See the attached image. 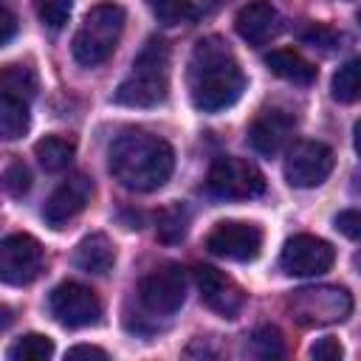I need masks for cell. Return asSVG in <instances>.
<instances>
[{
  "instance_id": "cell-16",
  "label": "cell",
  "mask_w": 361,
  "mask_h": 361,
  "mask_svg": "<svg viewBox=\"0 0 361 361\" xmlns=\"http://www.w3.org/2000/svg\"><path fill=\"white\" fill-rule=\"evenodd\" d=\"M234 28H237V34H240L248 45L259 48V45L271 42V39L279 34L282 17H279V11H276L268 0H254V3H248V6H243V8L237 11Z\"/></svg>"
},
{
  "instance_id": "cell-32",
  "label": "cell",
  "mask_w": 361,
  "mask_h": 361,
  "mask_svg": "<svg viewBox=\"0 0 361 361\" xmlns=\"http://www.w3.org/2000/svg\"><path fill=\"white\" fill-rule=\"evenodd\" d=\"M14 34H17V14L0 0V45L11 42Z\"/></svg>"
},
{
  "instance_id": "cell-11",
  "label": "cell",
  "mask_w": 361,
  "mask_h": 361,
  "mask_svg": "<svg viewBox=\"0 0 361 361\" xmlns=\"http://www.w3.org/2000/svg\"><path fill=\"white\" fill-rule=\"evenodd\" d=\"M336 262V251L327 240L313 237V234H296L282 245L279 265L290 276H319L330 271Z\"/></svg>"
},
{
  "instance_id": "cell-29",
  "label": "cell",
  "mask_w": 361,
  "mask_h": 361,
  "mask_svg": "<svg viewBox=\"0 0 361 361\" xmlns=\"http://www.w3.org/2000/svg\"><path fill=\"white\" fill-rule=\"evenodd\" d=\"M302 39L307 42V45H313V48H322V51H333V48H338V42H341V34H336L333 28H327V25H319V23H313L305 34H302Z\"/></svg>"
},
{
  "instance_id": "cell-22",
  "label": "cell",
  "mask_w": 361,
  "mask_h": 361,
  "mask_svg": "<svg viewBox=\"0 0 361 361\" xmlns=\"http://www.w3.org/2000/svg\"><path fill=\"white\" fill-rule=\"evenodd\" d=\"M147 6L161 25H183L197 17L195 0H147Z\"/></svg>"
},
{
  "instance_id": "cell-27",
  "label": "cell",
  "mask_w": 361,
  "mask_h": 361,
  "mask_svg": "<svg viewBox=\"0 0 361 361\" xmlns=\"http://www.w3.org/2000/svg\"><path fill=\"white\" fill-rule=\"evenodd\" d=\"M71 3L73 0H34V8H37V17L42 20V25L48 28H62L71 17Z\"/></svg>"
},
{
  "instance_id": "cell-9",
  "label": "cell",
  "mask_w": 361,
  "mask_h": 361,
  "mask_svg": "<svg viewBox=\"0 0 361 361\" xmlns=\"http://www.w3.org/2000/svg\"><path fill=\"white\" fill-rule=\"evenodd\" d=\"M336 166V155L327 144L322 141H296L288 149L285 158V178L290 186L299 189H313L330 178Z\"/></svg>"
},
{
  "instance_id": "cell-21",
  "label": "cell",
  "mask_w": 361,
  "mask_h": 361,
  "mask_svg": "<svg viewBox=\"0 0 361 361\" xmlns=\"http://www.w3.org/2000/svg\"><path fill=\"white\" fill-rule=\"evenodd\" d=\"M28 130V104L0 96V141H14Z\"/></svg>"
},
{
  "instance_id": "cell-6",
  "label": "cell",
  "mask_w": 361,
  "mask_h": 361,
  "mask_svg": "<svg viewBox=\"0 0 361 361\" xmlns=\"http://www.w3.org/2000/svg\"><path fill=\"white\" fill-rule=\"evenodd\" d=\"M206 186L220 200H248L265 192V178L254 164L234 155H223L212 164Z\"/></svg>"
},
{
  "instance_id": "cell-14",
  "label": "cell",
  "mask_w": 361,
  "mask_h": 361,
  "mask_svg": "<svg viewBox=\"0 0 361 361\" xmlns=\"http://www.w3.org/2000/svg\"><path fill=\"white\" fill-rule=\"evenodd\" d=\"M195 282L200 290V299L206 302V307H212L214 313L234 319L245 302L240 285L234 279H228L223 271L212 268V265H197L195 268Z\"/></svg>"
},
{
  "instance_id": "cell-31",
  "label": "cell",
  "mask_w": 361,
  "mask_h": 361,
  "mask_svg": "<svg viewBox=\"0 0 361 361\" xmlns=\"http://www.w3.org/2000/svg\"><path fill=\"white\" fill-rule=\"evenodd\" d=\"M336 228H338L344 237H350V240H358V234H361V214H358L355 209H347V212H341V214L336 217Z\"/></svg>"
},
{
  "instance_id": "cell-1",
  "label": "cell",
  "mask_w": 361,
  "mask_h": 361,
  "mask_svg": "<svg viewBox=\"0 0 361 361\" xmlns=\"http://www.w3.org/2000/svg\"><path fill=\"white\" fill-rule=\"evenodd\" d=\"M186 87L192 104L203 113L226 110L243 96L245 76L231 48L220 37H203L195 42L186 71Z\"/></svg>"
},
{
  "instance_id": "cell-34",
  "label": "cell",
  "mask_w": 361,
  "mask_h": 361,
  "mask_svg": "<svg viewBox=\"0 0 361 361\" xmlns=\"http://www.w3.org/2000/svg\"><path fill=\"white\" fill-rule=\"evenodd\" d=\"M11 322H14V313H11V307L0 302V330H6Z\"/></svg>"
},
{
  "instance_id": "cell-13",
  "label": "cell",
  "mask_w": 361,
  "mask_h": 361,
  "mask_svg": "<svg viewBox=\"0 0 361 361\" xmlns=\"http://www.w3.org/2000/svg\"><path fill=\"white\" fill-rule=\"evenodd\" d=\"M90 197H93V180L82 172L71 175L51 192V197L42 206V217L51 228H62L68 220H73L90 203Z\"/></svg>"
},
{
  "instance_id": "cell-33",
  "label": "cell",
  "mask_w": 361,
  "mask_h": 361,
  "mask_svg": "<svg viewBox=\"0 0 361 361\" xmlns=\"http://www.w3.org/2000/svg\"><path fill=\"white\" fill-rule=\"evenodd\" d=\"M65 358H99V361H104V358H107V353H104L102 347H90V344H76V347H71V350L65 353Z\"/></svg>"
},
{
  "instance_id": "cell-26",
  "label": "cell",
  "mask_w": 361,
  "mask_h": 361,
  "mask_svg": "<svg viewBox=\"0 0 361 361\" xmlns=\"http://www.w3.org/2000/svg\"><path fill=\"white\" fill-rule=\"evenodd\" d=\"M333 99H338V102H355L358 99V59L344 62L333 73Z\"/></svg>"
},
{
  "instance_id": "cell-18",
  "label": "cell",
  "mask_w": 361,
  "mask_h": 361,
  "mask_svg": "<svg viewBox=\"0 0 361 361\" xmlns=\"http://www.w3.org/2000/svg\"><path fill=\"white\" fill-rule=\"evenodd\" d=\"M265 65L271 68V73H276L285 82H293V85H313L316 82V68L302 54H296L290 48L271 51L265 56Z\"/></svg>"
},
{
  "instance_id": "cell-4",
  "label": "cell",
  "mask_w": 361,
  "mask_h": 361,
  "mask_svg": "<svg viewBox=\"0 0 361 361\" xmlns=\"http://www.w3.org/2000/svg\"><path fill=\"white\" fill-rule=\"evenodd\" d=\"M121 31H124V8L118 3H96L85 14L79 31L73 34V42H71L73 59L82 68L102 65L116 51Z\"/></svg>"
},
{
  "instance_id": "cell-12",
  "label": "cell",
  "mask_w": 361,
  "mask_h": 361,
  "mask_svg": "<svg viewBox=\"0 0 361 361\" xmlns=\"http://www.w3.org/2000/svg\"><path fill=\"white\" fill-rule=\"evenodd\" d=\"M42 268V245L31 234H8L0 240V282L28 285Z\"/></svg>"
},
{
  "instance_id": "cell-19",
  "label": "cell",
  "mask_w": 361,
  "mask_h": 361,
  "mask_svg": "<svg viewBox=\"0 0 361 361\" xmlns=\"http://www.w3.org/2000/svg\"><path fill=\"white\" fill-rule=\"evenodd\" d=\"M0 96L31 102L37 96V73L28 65H6L0 68Z\"/></svg>"
},
{
  "instance_id": "cell-7",
  "label": "cell",
  "mask_w": 361,
  "mask_h": 361,
  "mask_svg": "<svg viewBox=\"0 0 361 361\" xmlns=\"http://www.w3.org/2000/svg\"><path fill=\"white\" fill-rule=\"evenodd\" d=\"M186 288H189V279L180 265H161L141 279L138 299L149 313L172 316L186 302Z\"/></svg>"
},
{
  "instance_id": "cell-8",
  "label": "cell",
  "mask_w": 361,
  "mask_h": 361,
  "mask_svg": "<svg viewBox=\"0 0 361 361\" xmlns=\"http://www.w3.org/2000/svg\"><path fill=\"white\" fill-rule=\"evenodd\" d=\"M48 310L62 327H90L102 319V302L99 296L82 285V282H62L48 296Z\"/></svg>"
},
{
  "instance_id": "cell-3",
  "label": "cell",
  "mask_w": 361,
  "mask_h": 361,
  "mask_svg": "<svg viewBox=\"0 0 361 361\" xmlns=\"http://www.w3.org/2000/svg\"><path fill=\"white\" fill-rule=\"evenodd\" d=\"M169 93V48L161 37H149L133 59L130 73L116 87V102L124 107H155Z\"/></svg>"
},
{
  "instance_id": "cell-17",
  "label": "cell",
  "mask_w": 361,
  "mask_h": 361,
  "mask_svg": "<svg viewBox=\"0 0 361 361\" xmlns=\"http://www.w3.org/2000/svg\"><path fill=\"white\" fill-rule=\"evenodd\" d=\"M116 262V248L107 240V234H87L76 248H73V265L85 274H107Z\"/></svg>"
},
{
  "instance_id": "cell-24",
  "label": "cell",
  "mask_w": 361,
  "mask_h": 361,
  "mask_svg": "<svg viewBox=\"0 0 361 361\" xmlns=\"http://www.w3.org/2000/svg\"><path fill=\"white\" fill-rule=\"evenodd\" d=\"M186 228H189V212H186V206L172 203V206H166L158 214V240L161 243H180L186 237Z\"/></svg>"
},
{
  "instance_id": "cell-23",
  "label": "cell",
  "mask_w": 361,
  "mask_h": 361,
  "mask_svg": "<svg viewBox=\"0 0 361 361\" xmlns=\"http://www.w3.org/2000/svg\"><path fill=\"white\" fill-rule=\"evenodd\" d=\"M51 355H54V341L39 333H28L8 347L11 361H48Z\"/></svg>"
},
{
  "instance_id": "cell-25",
  "label": "cell",
  "mask_w": 361,
  "mask_h": 361,
  "mask_svg": "<svg viewBox=\"0 0 361 361\" xmlns=\"http://www.w3.org/2000/svg\"><path fill=\"white\" fill-rule=\"evenodd\" d=\"M248 350L251 355L257 358H282L285 355V341H282V333L271 324H262L251 333L248 338Z\"/></svg>"
},
{
  "instance_id": "cell-5",
  "label": "cell",
  "mask_w": 361,
  "mask_h": 361,
  "mask_svg": "<svg viewBox=\"0 0 361 361\" xmlns=\"http://www.w3.org/2000/svg\"><path fill=\"white\" fill-rule=\"evenodd\" d=\"M290 316L305 324H336L344 322L353 313V296L344 288L336 285H313V288H299L288 299Z\"/></svg>"
},
{
  "instance_id": "cell-28",
  "label": "cell",
  "mask_w": 361,
  "mask_h": 361,
  "mask_svg": "<svg viewBox=\"0 0 361 361\" xmlns=\"http://www.w3.org/2000/svg\"><path fill=\"white\" fill-rule=\"evenodd\" d=\"M3 189L11 195V197H23L28 189H31V172L23 161H11L3 172Z\"/></svg>"
},
{
  "instance_id": "cell-15",
  "label": "cell",
  "mask_w": 361,
  "mask_h": 361,
  "mask_svg": "<svg viewBox=\"0 0 361 361\" xmlns=\"http://www.w3.org/2000/svg\"><path fill=\"white\" fill-rule=\"evenodd\" d=\"M293 130H296V118H293L290 113H285V110L271 107V110H262V113L251 121V127H248V144H251L259 155L274 158V155H279V152L285 149V144L293 138Z\"/></svg>"
},
{
  "instance_id": "cell-20",
  "label": "cell",
  "mask_w": 361,
  "mask_h": 361,
  "mask_svg": "<svg viewBox=\"0 0 361 361\" xmlns=\"http://www.w3.org/2000/svg\"><path fill=\"white\" fill-rule=\"evenodd\" d=\"M34 152H37V161L45 172H62L73 161L76 147H73V141H68L62 135H45L42 141H37Z\"/></svg>"
},
{
  "instance_id": "cell-2",
  "label": "cell",
  "mask_w": 361,
  "mask_h": 361,
  "mask_svg": "<svg viewBox=\"0 0 361 361\" xmlns=\"http://www.w3.org/2000/svg\"><path fill=\"white\" fill-rule=\"evenodd\" d=\"M113 178L130 192L161 189L175 169V149L147 130H124L107 149Z\"/></svg>"
},
{
  "instance_id": "cell-30",
  "label": "cell",
  "mask_w": 361,
  "mask_h": 361,
  "mask_svg": "<svg viewBox=\"0 0 361 361\" xmlns=\"http://www.w3.org/2000/svg\"><path fill=\"white\" fill-rule=\"evenodd\" d=\"M341 355H344V350H341L338 338H333V336H324L310 347V358H316V361H341Z\"/></svg>"
},
{
  "instance_id": "cell-10",
  "label": "cell",
  "mask_w": 361,
  "mask_h": 361,
  "mask_svg": "<svg viewBox=\"0 0 361 361\" xmlns=\"http://www.w3.org/2000/svg\"><path fill=\"white\" fill-rule=\"evenodd\" d=\"M206 248L214 257L223 259H234V262H251L259 257L262 248V231L254 223H243V220H223L217 223L209 237H206Z\"/></svg>"
}]
</instances>
